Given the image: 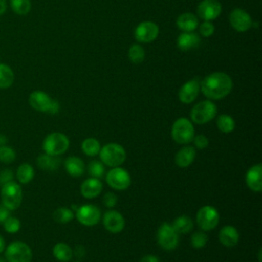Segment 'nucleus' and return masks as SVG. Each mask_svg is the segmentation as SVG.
Here are the masks:
<instances>
[{"label": "nucleus", "instance_id": "1", "mask_svg": "<svg viewBox=\"0 0 262 262\" xmlns=\"http://www.w3.org/2000/svg\"><path fill=\"white\" fill-rule=\"evenodd\" d=\"M231 78L223 72H215L203 79L200 83V91L211 100L222 99L227 96L232 89Z\"/></svg>", "mask_w": 262, "mask_h": 262}, {"label": "nucleus", "instance_id": "2", "mask_svg": "<svg viewBox=\"0 0 262 262\" xmlns=\"http://www.w3.org/2000/svg\"><path fill=\"white\" fill-rule=\"evenodd\" d=\"M100 161L108 167H119L126 160L125 148L116 142H110L100 147L99 150Z\"/></svg>", "mask_w": 262, "mask_h": 262}, {"label": "nucleus", "instance_id": "3", "mask_svg": "<svg viewBox=\"0 0 262 262\" xmlns=\"http://www.w3.org/2000/svg\"><path fill=\"white\" fill-rule=\"evenodd\" d=\"M0 194L2 205L6 207L9 211H14L18 209L21 204L23 189L20 185L13 180L2 184Z\"/></svg>", "mask_w": 262, "mask_h": 262}, {"label": "nucleus", "instance_id": "4", "mask_svg": "<svg viewBox=\"0 0 262 262\" xmlns=\"http://www.w3.org/2000/svg\"><path fill=\"white\" fill-rule=\"evenodd\" d=\"M194 135V127L191 121L187 118H178L173 123L171 129V136L176 143L183 145L188 144L192 141Z\"/></svg>", "mask_w": 262, "mask_h": 262}, {"label": "nucleus", "instance_id": "5", "mask_svg": "<svg viewBox=\"0 0 262 262\" xmlns=\"http://www.w3.org/2000/svg\"><path fill=\"white\" fill-rule=\"evenodd\" d=\"M70 146L68 136L61 132H52L48 134L42 143L45 154L50 156H60L64 154Z\"/></svg>", "mask_w": 262, "mask_h": 262}, {"label": "nucleus", "instance_id": "6", "mask_svg": "<svg viewBox=\"0 0 262 262\" xmlns=\"http://www.w3.org/2000/svg\"><path fill=\"white\" fill-rule=\"evenodd\" d=\"M4 258L6 262H31L33 252L28 244L21 241H14L5 247Z\"/></svg>", "mask_w": 262, "mask_h": 262}, {"label": "nucleus", "instance_id": "7", "mask_svg": "<svg viewBox=\"0 0 262 262\" xmlns=\"http://www.w3.org/2000/svg\"><path fill=\"white\" fill-rule=\"evenodd\" d=\"M217 114V106L212 100H203L193 105L190 111V119L193 123L202 125L212 121Z\"/></svg>", "mask_w": 262, "mask_h": 262}, {"label": "nucleus", "instance_id": "8", "mask_svg": "<svg viewBox=\"0 0 262 262\" xmlns=\"http://www.w3.org/2000/svg\"><path fill=\"white\" fill-rule=\"evenodd\" d=\"M157 241L161 248L166 251H173L179 243V234L175 231L171 223L164 222L157 231Z\"/></svg>", "mask_w": 262, "mask_h": 262}, {"label": "nucleus", "instance_id": "9", "mask_svg": "<svg viewBox=\"0 0 262 262\" xmlns=\"http://www.w3.org/2000/svg\"><path fill=\"white\" fill-rule=\"evenodd\" d=\"M219 213L213 206L206 205L201 207L196 212V223L203 231L214 229L219 223Z\"/></svg>", "mask_w": 262, "mask_h": 262}, {"label": "nucleus", "instance_id": "10", "mask_svg": "<svg viewBox=\"0 0 262 262\" xmlns=\"http://www.w3.org/2000/svg\"><path fill=\"white\" fill-rule=\"evenodd\" d=\"M106 183L110 187L116 190H125L131 184V176L125 169L119 167L112 168L105 177Z\"/></svg>", "mask_w": 262, "mask_h": 262}, {"label": "nucleus", "instance_id": "11", "mask_svg": "<svg viewBox=\"0 0 262 262\" xmlns=\"http://www.w3.org/2000/svg\"><path fill=\"white\" fill-rule=\"evenodd\" d=\"M77 220L84 226L96 225L101 217V213L98 207L93 204H85L77 208L75 214Z\"/></svg>", "mask_w": 262, "mask_h": 262}, {"label": "nucleus", "instance_id": "12", "mask_svg": "<svg viewBox=\"0 0 262 262\" xmlns=\"http://www.w3.org/2000/svg\"><path fill=\"white\" fill-rule=\"evenodd\" d=\"M159 27L154 21L145 20L140 23L134 30V37L138 42L150 43L157 39Z\"/></svg>", "mask_w": 262, "mask_h": 262}, {"label": "nucleus", "instance_id": "13", "mask_svg": "<svg viewBox=\"0 0 262 262\" xmlns=\"http://www.w3.org/2000/svg\"><path fill=\"white\" fill-rule=\"evenodd\" d=\"M222 11L221 3L217 0H203L198 5V15L204 20L216 19Z\"/></svg>", "mask_w": 262, "mask_h": 262}, {"label": "nucleus", "instance_id": "14", "mask_svg": "<svg viewBox=\"0 0 262 262\" xmlns=\"http://www.w3.org/2000/svg\"><path fill=\"white\" fill-rule=\"evenodd\" d=\"M228 18L231 27L237 32H246L253 25L250 14L242 8L232 9Z\"/></svg>", "mask_w": 262, "mask_h": 262}, {"label": "nucleus", "instance_id": "15", "mask_svg": "<svg viewBox=\"0 0 262 262\" xmlns=\"http://www.w3.org/2000/svg\"><path fill=\"white\" fill-rule=\"evenodd\" d=\"M102 224L107 231L112 233H119L125 227V219L120 212L108 210L103 214Z\"/></svg>", "mask_w": 262, "mask_h": 262}, {"label": "nucleus", "instance_id": "16", "mask_svg": "<svg viewBox=\"0 0 262 262\" xmlns=\"http://www.w3.org/2000/svg\"><path fill=\"white\" fill-rule=\"evenodd\" d=\"M200 92V82L198 79H191L185 82L178 91V98L179 100L184 103L188 104L195 100Z\"/></svg>", "mask_w": 262, "mask_h": 262}, {"label": "nucleus", "instance_id": "17", "mask_svg": "<svg viewBox=\"0 0 262 262\" xmlns=\"http://www.w3.org/2000/svg\"><path fill=\"white\" fill-rule=\"evenodd\" d=\"M52 98L44 91L35 90L29 96V104L32 108L42 113H48L52 103Z\"/></svg>", "mask_w": 262, "mask_h": 262}, {"label": "nucleus", "instance_id": "18", "mask_svg": "<svg viewBox=\"0 0 262 262\" xmlns=\"http://www.w3.org/2000/svg\"><path fill=\"white\" fill-rule=\"evenodd\" d=\"M246 184L254 192L262 190V165L256 164L249 168L246 173Z\"/></svg>", "mask_w": 262, "mask_h": 262}, {"label": "nucleus", "instance_id": "19", "mask_svg": "<svg viewBox=\"0 0 262 262\" xmlns=\"http://www.w3.org/2000/svg\"><path fill=\"white\" fill-rule=\"evenodd\" d=\"M102 188V182L98 178L89 177L85 179L81 184L80 192L86 199H93L101 192Z\"/></svg>", "mask_w": 262, "mask_h": 262}, {"label": "nucleus", "instance_id": "20", "mask_svg": "<svg viewBox=\"0 0 262 262\" xmlns=\"http://www.w3.org/2000/svg\"><path fill=\"white\" fill-rule=\"evenodd\" d=\"M218 238L223 246L232 248L237 245L239 239V233L234 226L224 225L218 233Z\"/></svg>", "mask_w": 262, "mask_h": 262}, {"label": "nucleus", "instance_id": "21", "mask_svg": "<svg viewBox=\"0 0 262 262\" xmlns=\"http://www.w3.org/2000/svg\"><path fill=\"white\" fill-rule=\"evenodd\" d=\"M196 156L195 148L191 145H184L175 155V164L180 168H186L190 166Z\"/></svg>", "mask_w": 262, "mask_h": 262}, {"label": "nucleus", "instance_id": "22", "mask_svg": "<svg viewBox=\"0 0 262 262\" xmlns=\"http://www.w3.org/2000/svg\"><path fill=\"white\" fill-rule=\"evenodd\" d=\"M201 38L193 32H183L177 38V47L181 51H188L199 46Z\"/></svg>", "mask_w": 262, "mask_h": 262}, {"label": "nucleus", "instance_id": "23", "mask_svg": "<svg viewBox=\"0 0 262 262\" xmlns=\"http://www.w3.org/2000/svg\"><path fill=\"white\" fill-rule=\"evenodd\" d=\"M176 26L182 32H193L199 27V19L193 13L185 12L177 17Z\"/></svg>", "mask_w": 262, "mask_h": 262}, {"label": "nucleus", "instance_id": "24", "mask_svg": "<svg viewBox=\"0 0 262 262\" xmlns=\"http://www.w3.org/2000/svg\"><path fill=\"white\" fill-rule=\"evenodd\" d=\"M64 169L72 177H80L85 171V164L79 157H69L64 161Z\"/></svg>", "mask_w": 262, "mask_h": 262}, {"label": "nucleus", "instance_id": "25", "mask_svg": "<svg viewBox=\"0 0 262 262\" xmlns=\"http://www.w3.org/2000/svg\"><path fill=\"white\" fill-rule=\"evenodd\" d=\"M37 166L39 169L44 171H54L58 169L61 161L58 156H50L47 154L40 155L37 158Z\"/></svg>", "mask_w": 262, "mask_h": 262}, {"label": "nucleus", "instance_id": "26", "mask_svg": "<svg viewBox=\"0 0 262 262\" xmlns=\"http://www.w3.org/2000/svg\"><path fill=\"white\" fill-rule=\"evenodd\" d=\"M52 254L54 258L60 262H68L73 258V250L66 243H57L52 249Z\"/></svg>", "mask_w": 262, "mask_h": 262}, {"label": "nucleus", "instance_id": "27", "mask_svg": "<svg viewBox=\"0 0 262 262\" xmlns=\"http://www.w3.org/2000/svg\"><path fill=\"white\" fill-rule=\"evenodd\" d=\"M172 226L178 234H186L191 231L193 227V222L189 216L181 215V216H178L173 221Z\"/></svg>", "mask_w": 262, "mask_h": 262}, {"label": "nucleus", "instance_id": "28", "mask_svg": "<svg viewBox=\"0 0 262 262\" xmlns=\"http://www.w3.org/2000/svg\"><path fill=\"white\" fill-rule=\"evenodd\" d=\"M34 175H35L34 168L32 165L28 163H24L19 165L15 173L16 179L20 184H28L29 182H31L34 178Z\"/></svg>", "mask_w": 262, "mask_h": 262}, {"label": "nucleus", "instance_id": "29", "mask_svg": "<svg viewBox=\"0 0 262 262\" xmlns=\"http://www.w3.org/2000/svg\"><path fill=\"white\" fill-rule=\"evenodd\" d=\"M14 81V74L12 69L6 64L0 62V89L9 88Z\"/></svg>", "mask_w": 262, "mask_h": 262}, {"label": "nucleus", "instance_id": "30", "mask_svg": "<svg viewBox=\"0 0 262 262\" xmlns=\"http://www.w3.org/2000/svg\"><path fill=\"white\" fill-rule=\"evenodd\" d=\"M82 151L88 157H94L99 154L100 150V142L93 137H88L83 140L81 144Z\"/></svg>", "mask_w": 262, "mask_h": 262}, {"label": "nucleus", "instance_id": "31", "mask_svg": "<svg viewBox=\"0 0 262 262\" xmlns=\"http://www.w3.org/2000/svg\"><path fill=\"white\" fill-rule=\"evenodd\" d=\"M216 125H217L218 130L223 133H230L235 128V122H234L233 118L227 114H222V115L218 116Z\"/></svg>", "mask_w": 262, "mask_h": 262}, {"label": "nucleus", "instance_id": "32", "mask_svg": "<svg viewBox=\"0 0 262 262\" xmlns=\"http://www.w3.org/2000/svg\"><path fill=\"white\" fill-rule=\"evenodd\" d=\"M52 217L55 222L64 224V223L72 221L74 219L75 215H74V212L72 211V209L67 208V207H59V208L55 209V211L52 214Z\"/></svg>", "mask_w": 262, "mask_h": 262}, {"label": "nucleus", "instance_id": "33", "mask_svg": "<svg viewBox=\"0 0 262 262\" xmlns=\"http://www.w3.org/2000/svg\"><path fill=\"white\" fill-rule=\"evenodd\" d=\"M10 8L18 15H26L32 8L31 0H10Z\"/></svg>", "mask_w": 262, "mask_h": 262}, {"label": "nucleus", "instance_id": "34", "mask_svg": "<svg viewBox=\"0 0 262 262\" xmlns=\"http://www.w3.org/2000/svg\"><path fill=\"white\" fill-rule=\"evenodd\" d=\"M144 56H145V52L141 45L133 44L130 46V48L128 50V57L131 62H133L135 64L140 63L143 61Z\"/></svg>", "mask_w": 262, "mask_h": 262}, {"label": "nucleus", "instance_id": "35", "mask_svg": "<svg viewBox=\"0 0 262 262\" xmlns=\"http://www.w3.org/2000/svg\"><path fill=\"white\" fill-rule=\"evenodd\" d=\"M87 171L91 177L99 179L104 175V164L101 161L92 160L87 166Z\"/></svg>", "mask_w": 262, "mask_h": 262}, {"label": "nucleus", "instance_id": "36", "mask_svg": "<svg viewBox=\"0 0 262 262\" xmlns=\"http://www.w3.org/2000/svg\"><path fill=\"white\" fill-rule=\"evenodd\" d=\"M208 243V235L205 231H194L190 236V244L194 249H202Z\"/></svg>", "mask_w": 262, "mask_h": 262}, {"label": "nucleus", "instance_id": "37", "mask_svg": "<svg viewBox=\"0 0 262 262\" xmlns=\"http://www.w3.org/2000/svg\"><path fill=\"white\" fill-rule=\"evenodd\" d=\"M16 152L8 145H3L0 147V162L3 164H11L15 161Z\"/></svg>", "mask_w": 262, "mask_h": 262}, {"label": "nucleus", "instance_id": "38", "mask_svg": "<svg viewBox=\"0 0 262 262\" xmlns=\"http://www.w3.org/2000/svg\"><path fill=\"white\" fill-rule=\"evenodd\" d=\"M2 223L3 228L7 233H16L20 229V221L16 217L9 216Z\"/></svg>", "mask_w": 262, "mask_h": 262}, {"label": "nucleus", "instance_id": "39", "mask_svg": "<svg viewBox=\"0 0 262 262\" xmlns=\"http://www.w3.org/2000/svg\"><path fill=\"white\" fill-rule=\"evenodd\" d=\"M215 27L211 21L204 20L200 26H199V32L202 36L204 37H210L214 34Z\"/></svg>", "mask_w": 262, "mask_h": 262}, {"label": "nucleus", "instance_id": "40", "mask_svg": "<svg viewBox=\"0 0 262 262\" xmlns=\"http://www.w3.org/2000/svg\"><path fill=\"white\" fill-rule=\"evenodd\" d=\"M102 203H103V205H104L106 208L112 209V208H114V207L117 205V203H118V196H117V194H115L114 192L107 191V192L104 193V195H103V198H102Z\"/></svg>", "mask_w": 262, "mask_h": 262}, {"label": "nucleus", "instance_id": "41", "mask_svg": "<svg viewBox=\"0 0 262 262\" xmlns=\"http://www.w3.org/2000/svg\"><path fill=\"white\" fill-rule=\"evenodd\" d=\"M192 142L194 145L193 147H196L199 149H204L209 145V139L204 134L194 135L192 138Z\"/></svg>", "mask_w": 262, "mask_h": 262}, {"label": "nucleus", "instance_id": "42", "mask_svg": "<svg viewBox=\"0 0 262 262\" xmlns=\"http://www.w3.org/2000/svg\"><path fill=\"white\" fill-rule=\"evenodd\" d=\"M13 180V172L9 169H5V170H2L0 172V184H4L6 182H9Z\"/></svg>", "mask_w": 262, "mask_h": 262}, {"label": "nucleus", "instance_id": "43", "mask_svg": "<svg viewBox=\"0 0 262 262\" xmlns=\"http://www.w3.org/2000/svg\"><path fill=\"white\" fill-rule=\"evenodd\" d=\"M9 212H10V211H9L6 207H4L3 205H0V222H1V223H2L7 217L10 216Z\"/></svg>", "mask_w": 262, "mask_h": 262}, {"label": "nucleus", "instance_id": "44", "mask_svg": "<svg viewBox=\"0 0 262 262\" xmlns=\"http://www.w3.org/2000/svg\"><path fill=\"white\" fill-rule=\"evenodd\" d=\"M58 112H59V103H58L57 100L53 99V100H52V103H51V105H50V108H49V111H48V114H50V115H55V114H57Z\"/></svg>", "mask_w": 262, "mask_h": 262}, {"label": "nucleus", "instance_id": "45", "mask_svg": "<svg viewBox=\"0 0 262 262\" xmlns=\"http://www.w3.org/2000/svg\"><path fill=\"white\" fill-rule=\"evenodd\" d=\"M139 262H160V259L158 256L155 255H144Z\"/></svg>", "mask_w": 262, "mask_h": 262}, {"label": "nucleus", "instance_id": "46", "mask_svg": "<svg viewBox=\"0 0 262 262\" xmlns=\"http://www.w3.org/2000/svg\"><path fill=\"white\" fill-rule=\"evenodd\" d=\"M74 253H75V255H76L78 258H82V257H84V255H85V249H84V247H82V246H77L76 249H75V251H74Z\"/></svg>", "mask_w": 262, "mask_h": 262}, {"label": "nucleus", "instance_id": "47", "mask_svg": "<svg viewBox=\"0 0 262 262\" xmlns=\"http://www.w3.org/2000/svg\"><path fill=\"white\" fill-rule=\"evenodd\" d=\"M7 10V4L5 0H0V16L3 15Z\"/></svg>", "mask_w": 262, "mask_h": 262}, {"label": "nucleus", "instance_id": "48", "mask_svg": "<svg viewBox=\"0 0 262 262\" xmlns=\"http://www.w3.org/2000/svg\"><path fill=\"white\" fill-rule=\"evenodd\" d=\"M5 250V239L4 237L0 234V254L3 253Z\"/></svg>", "mask_w": 262, "mask_h": 262}, {"label": "nucleus", "instance_id": "49", "mask_svg": "<svg viewBox=\"0 0 262 262\" xmlns=\"http://www.w3.org/2000/svg\"><path fill=\"white\" fill-rule=\"evenodd\" d=\"M7 143V137L4 134H0V147L3 145H6Z\"/></svg>", "mask_w": 262, "mask_h": 262}, {"label": "nucleus", "instance_id": "50", "mask_svg": "<svg viewBox=\"0 0 262 262\" xmlns=\"http://www.w3.org/2000/svg\"><path fill=\"white\" fill-rule=\"evenodd\" d=\"M6 260L3 258V257H0V262H5Z\"/></svg>", "mask_w": 262, "mask_h": 262}, {"label": "nucleus", "instance_id": "51", "mask_svg": "<svg viewBox=\"0 0 262 262\" xmlns=\"http://www.w3.org/2000/svg\"><path fill=\"white\" fill-rule=\"evenodd\" d=\"M77 262H79V261H77Z\"/></svg>", "mask_w": 262, "mask_h": 262}]
</instances>
